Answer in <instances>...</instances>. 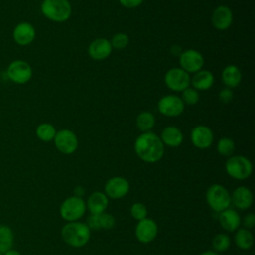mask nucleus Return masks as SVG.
Here are the masks:
<instances>
[{
    "mask_svg": "<svg viewBox=\"0 0 255 255\" xmlns=\"http://www.w3.org/2000/svg\"><path fill=\"white\" fill-rule=\"evenodd\" d=\"M56 128L53 125L49 124V123H43L41 125H39L36 128V135L37 137L45 142L51 141L54 139L55 135H56Z\"/></svg>",
    "mask_w": 255,
    "mask_h": 255,
    "instance_id": "bb28decb",
    "label": "nucleus"
},
{
    "mask_svg": "<svg viewBox=\"0 0 255 255\" xmlns=\"http://www.w3.org/2000/svg\"><path fill=\"white\" fill-rule=\"evenodd\" d=\"M232 21L233 15L229 7L220 5L214 9L211 16V22L215 29L219 31L227 30L231 26Z\"/></svg>",
    "mask_w": 255,
    "mask_h": 255,
    "instance_id": "dca6fc26",
    "label": "nucleus"
},
{
    "mask_svg": "<svg viewBox=\"0 0 255 255\" xmlns=\"http://www.w3.org/2000/svg\"><path fill=\"white\" fill-rule=\"evenodd\" d=\"M110 42H111L112 48L124 49L128 44V37L125 33H117L113 36V38Z\"/></svg>",
    "mask_w": 255,
    "mask_h": 255,
    "instance_id": "473e14b6",
    "label": "nucleus"
},
{
    "mask_svg": "<svg viewBox=\"0 0 255 255\" xmlns=\"http://www.w3.org/2000/svg\"><path fill=\"white\" fill-rule=\"evenodd\" d=\"M130 215L133 219L139 221L147 217V208L141 202H134L131 204L129 209Z\"/></svg>",
    "mask_w": 255,
    "mask_h": 255,
    "instance_id": "c756f323",
    "label": "nucleus"
},
{
    "mask_svg": "<svg viewBox=\"0 0 255 255\" xmlns=\"http://www.w3.org/2000/svg\"><path fill=\"white\" fill-rule=\"evenodd\" d=\"M218 98H219V101H220L221 103L227 104V103L231 102V100H232V98H233V93H232L231 89L225 88V89H222V90L219 92Z\"/></svg>",
    "mask_w": 255,
    "mask_h": 255,
    "instance_id": "72a5a7b5",
    "label": "nucleus"
},
{
    "mask_svg": "<svg viewBox=\"0 0 255 255\" xmlns=\"http://www.w3.org/2000/svg\"><path fill=\"white\" fill-rule=\"evenodd\" d=\"M158 233V226L151 218H144L139 220L135 226L134 234L136 239L141 243H149L155 239Z\"/></svg>",
    "mask_w": 255,
    "mask_h": 255,
    "instance_id": "ddd939ff",
    "label": "nucleus"
},
{
    "mask_svg": "<svg viewBox=\"0 0 255 255\" xmlns=\"http://www.w3.org/2000/svg\"><path fill=\"white\" fill-rule=\"evenodd\" d=\"M157 109L160 114L166 117H178L183 113L184 104L182 100L175 95H166L157 103Z\"/></svg>",
    "mask_w": 255,
    "mask_h": 255,
    "instance_id": "9d476101",
    "label": "nucleus"
},
{
    "mask_svg": "<svg viewBox=\"0 0 255 255\" xmlns=\"http://www.w3.org/2000/svg\"><path fill=\"white\" fill-rule=\"evenodd\" d=\"M87 210L86 201L79 196L73 195L66 198L60 206V215L67 222L79 221Z\"/></svg>",
    "mask_w": 255,
    "mask_h": 255,
    "instance_id": "423d86ee",
    "label": "nucleus"
},
{
    "mask_svg": "<svg viewBox=\"0 0 255 255\" xmlns=\"http://www.w3.org/2000/svg\"><path fill=\"white\" fill-rule=\"evenodd\" d=\"M234 242L239 249L249 250L254 243V236L250 229L238 228L234 234Z\"/></svg>",
    "mask_w": 255,
    "mask_h": 255,
    "instance_id": "b1692460",
    "label": "nucleus"
},
{
    "mask_svg": "<svg viewBox=\"0 0 255 255\" xmlns=\"http://www.w3.org/2000/svg\"><path fill=\"white\" fill-rule=\"evenodd\" d=\"M205 198L209 207L218 213L231 205L230 192L226 187L218 183H214L207 188Z\"/></svg>",
    "mask_w": 255,
    "mask_h": 255,
    "instance_id": "20e7f679",
    "label": "nucleus"
},
{
    "mask_svg": "<svg viewBox=\"0 0 255 255\" xmlns=\"http://www.w3.org/2000/svg\"><path fill=\"white\" fill-rule=\"evenodd\" d=\"M14 243V234L12 229L7 225H0V253L11 249Z\"/></svg>",
    "mask_w": 255,
    "mask_h": 255,
    "instance_id": "393cba45",
    "label": "nucleus"
},
{
    "mask_svg": "<svg viewBox=\"0 0 255 255\" xmlns=\"http://www.w3.org/2000/svg\"><path fill=\"white\" fill-rule=\"evenodd\" d=\"M160 139L163 144L170 147H177L183 141V134L181 130L173 126L166 127L162 129Z\"/></svg>",
    "mask_w": 255,
    "mask_h": 255,
    "instance_id": "412c9836",
    "label": "nucleus"
},
{
    "mask_svg": "<svg viewBox=\"0 0 255 255\" xmlns=\"http://www.w3.org/2000/svg\"><path fill=\"white\" fill-rule=\"evenodd\" d=\"M231 245V239L226 233H218L212 239V247L215 252H224Z\"/></svg>",
    "mask_w": 255,
    "mask_h": 255,
    "instance_id": "cd10ccee",
    "label": "nucleus"
},
{
    "mask_svg": "<svg viewBox=\"0 0 255 255\" xmlns=\"http://www.w3.org/2000/svg\"><path fill=\"white\" fill-rule=\"evenodd\" d=\"M199 255H218V253L215 252L214 250H207V251H204V252L200 253Z\"/></svg>",
    "mask_w": 255,
    "mask_h": 255,
    "instance_id": "4c0bfd02",
    "label": "nucleus"
},
{
    "mask_svg": "<svg viewBox=\"0 0 255 255\" xmlns=\"http://www.w3.org/2000/svg\"><path fill=\"white\" fill-rule=\"evenodd\" d=\"M33 75L29 63L24 60H14L7 67V77L15 84L24 85L28 83Z\"/></svg>",
    "mask_w": 255,
    "mask_h": 255,
    "instance_id": "0eeeda50",
    "label": "nucleus"
},
{
    "mask_svg": "<svg viewBox=\"0 0 255 255\" xmlns=\"http://www.w3.org/2000/svg\"><path fill=\"white\" fill-rule=\"evenodd\" d=\"M154 124H155L154 116L150 112H146V111L138 114L135 120V125L137 128L142 132L149 131L154 127Z\"/></svg>",
    "mask_w": 255,
    "mask_h": 255,
    "instance_id": "a878e982",
    "label": "nucleus"
},
{
    "mask_svg": "<svg viewBox=\"0 0 255 255\" xmlns=\"http://www.w3.org/2000/svg\"><path fill=\"white\" fill-rule=\"evenodd\" d=\"M0 255H3V254H2V253H0Z\"/></svg>",
    "mask_w": 255,
    "mask_h": 255,
    "instance_id": "58836bf2",
    "label": "nucleus"
},
{
    "mask_svg": "<svg viewBox=\"0 0 255 255\" xmlns=\"http://www.w3.org/2000/svg\"><path fill=\"white\" fill-rule=\"evenodd\" d=\"M231 195V203L239 210H246L250 208L253 202V194L246 186L236 187Z\"/></svg>",
    "mask_w": 255,
    "mask_h": 255,
    "instance_id": "6ab92c4d",
    "label": "nucleus"
},
{
    "mask_svg": "<svg viewBox=\"0 0 255 255\" xmlns=\"http://www.w3.org/2000/svg\"><path fill=\"white\" fill-rule=\"evenodd\" d=\"M90 57L97 61H102L108 58L112 53V45L108 39L98 38L91 42L88 48Z\"/></svg>",
    "mask_w": 255,
    "mask_h": 255,
    "instance_id": "f3484780",
    "label": "nucleus"
},
{
    "mask_svg": "<svg viewBox=\"0 0 255 255\" xmlns=\"http://www.w3.org/2000/svg\"><path fill=\"white\" fill-rule=\"evenodd\" d=\"M12 35L17 45L28 46L35 40L36 30L31 23L20 22L15 26Z\"/></svg>",
    "mask_w": 255,
    "mask_h": 255,
    "instance_id": "4468645a",
    "label": "nucleus"
},
{
    "mask_svg": "<svg viewBox=\"0 0 255 255\" xmlns=\"http://www.w3.org/2000/svg\"><path fill=\"white\" fill-rule=\"evenodd\" d=\"M166 87L174 92H182L189 87L190 76L181 68H171L164 76Z\"/></svg>",
    "mask_w": 255,
    "mask_h": 255,
    "instance_id": "1a4fd4ad",
    "label": "nucleus"
},
{
    "mask_svg": "<svg viewBox=\"0 0 255 255\" xmlns=\"http://www.w3.org/2000/svg\"><path fill=\"white\" fill-rule=\"evenodd\" d=\"M53 140L56 148L64 154L74 153L79 144L77 135L72 130L67 128L58 130Z\"/></svg>",
    "mask_w": 255,
    "mask_h": 255,
    "instance_id": "6e6552de",
    "label": "nucleus"
},
{
    "mask_svg": "<svg viewBox=\"0 0 255 255\" xmlns=\"http://www.w3.org/2000/svg\"><path fill=\"white\" fill-rule=\"evenodd\" d=\"M218 221L220 223V226L227 232L236 231L241 224V218L239 213L235 209L230 207L219 212Z\"/></svg>",
    "mask_w": 255,
    "mask_h": 255,
    "instance_id": "a211bd4d",
    "label": "nucleus"
},
{
    "mask_svg": "<svg viewBox=\"0 0 255 255\" xmlns=\"http://www.w3.org/2000/svg\"><path fill=\"white\" fill-rule=\"evenodd\" d=\"M190 139L195 147L199 149H206L213 142V132L206 126H196L191 130Z\"/></svg>",
    "mask_w": 255,
    "mask_h": 255,
    "instance_id": "2eb2a0df",
    "label": "nucleus"
},
{
    "mask_svg": "<svg viewBox=\"0 0 255 255\" xmlns=\"http://www.w3.org/2000/svg\"><path fill=\"white\" fill-rule=\"evenodd\" d=\"M109 205V198L102 191H94L88 197L86 202L87 209L91 214H100L106 211Z\"/></svg>",
    "mask_w": 255,
    "mask_h": 255,
    "instance_id": "aec40b11",
    "label": "nucleus"
},
{
    "mask_svg": "<svg viewBox=\"0 0 255 255\" xmlns=\"http://www.w3.org/2000/svg\"><path fill=\"white\" fill-rule=\"evenodd\" d=\"M99 215V224H100V229H104V230H109L112 229L115 224H116V219L115 217L108 213V212H103L98 214Z\"/></svg>",
    "mask_w": 255,
    "mask_h": 255,
    "instance_id": "2f4dec72",
    "label": "nucleus"
},
{
    "mask_svg": "<svg viewBox=\"0 0 255 255\" xmlns=\"http://www.w3.org/2000/svg\"><path fill=\"white\" fill-rule=\"evenodd\" d=\"M180 68L186 73H196L204 65L203 56L196 50L188 49L183 51L179 57Z\"/></svg>",
    "mask_w": 255,
    "mask_h": 255,
    "instance_id": "9b49d317",
    "label": "nucleus"
},
{
    "mask_svg": "<svg viewBox=\"0 0 255 255\" xmlns=\"http://www.w3.org/2000/svg\"><path fill=\"white\" fill-rule=\"evenodd\" d=\"M241 78H242L241 72H240L239 68L235 65L226 66L223 69L222 74H221L222 82L229 89L237 87L241 82Z\"/></svg>",
    "mask_w": 255,
    "mask_h": 255,
    "instance_id": "5701e85b",
    "label": "nucleus"
},
{
    "mask_svg": "<svg viewBox=\"0 0 255 255\" xmlns=\"http://www.w3.org/2000/svg\"><path fill=\"white\" fill-rule=\"evenodd\" d=\"M3 255H21V253L18 250H15V249L11 248V249L7 250L6 252H4Z\"/></svg>",
    "mask_w": 255,
    "mask_h": 255,
    "instance_id": "e433bc0d",
    "label": "nucleus"
},
{
    "mask_svg": "<svg viewBox=\"0 0 255 255\" xmlns=\"http://www.w3.org/2000/svg\"><path fill=\"white\" fill-rule=\"evenodd\" d=\"M225 170L230 177L236 180H244L252 174L253 166L247 157L243 155H233L229 156L226 160Z\"/></svg>",
    "mask_w": 255,
    "mask_h": 255,
    "instance_id": "39448f33",
    "label": "nucleus"
},
{
    "mask_svg": "<svg viewBox=\"0 0 255 255\" xmlns=\"http://www.w3.org/2000/svg\"><path fill=\"white\" fill-rule=\"evenodd\" d=\"M134 151L144 162L159 161L164 153V144L160 137L151 131L142 132L134 141Z\"/></svg>",
    "mask_w": 255,
    "mask_h": 255,
    "instance_id": "f257e3e1",
    "label": "nucleus"
},
{
    "mask_svg": "<svg viewBox=\"0 0 255 255\" xmlns=\"http://www.w3.org/2000/svg\"><path fill=\"white\" fill-rule=\"evenodd\" d=\"M129 191V182L123 176H114L108 179L105 184V194L108 198L120 199Z\"/></svg>",
    "mask_w": 255,
    "mask_h": 255,
    "instance_id": "f8f14e48",
    "label": "nucleus"
},
{
    "mask_svg": "<svg viewBox=\"0 0 255 255\" xmlns=\"http://www.w3.org/2000/svg\"><path fill=\"white\" fill-rule=\"evenodd\" d=\"M41 12L47 19L63 23L71 17L72 6L68 0H43Z\"/></svg>",
    "mask_w": 255,
    "mask_h": 255,
    "instance_id": "7ed1b4c3",
    "label": "nucleus"
},
{
    "mask_svg": "<svg viewBox=\"0 0 255 255\" xmlns=\"http://www.w3.org/2000/svg\"><path fill=\"white\" fill-rule=\"evenodd\" d=\"M120 3L126 8H136L140 6L143 0H119Z\"/></svg>",
    "mask_w": 255,
    "mask_h": 255,
    "instance_id": "c9c22d12",
    "label": "nucleus"
},
{
    "mask_svg": "<svg viewBox=\"0 0 255 255\" xmlns=\"http://www.w3.org/2000/svg\"><path fill=\"white\" fill-rule=\"evenodd\" d=\"M61 236L63 240L70 246L80 248L85 246L91 237V230L84 222L73 221L66 223L62 230Z\"/></svg>",
    "mask_w": 255,
    "mask_h": 255,
    "instance_id": "f03ea898",
    "label": "nucleus"
},
{
    "mask_svg": "<svg viewBox=\"0 0 255 255\" xmlns=\"http://www.w3.org/2000/svg\"><path fill=\"white\" fill-rule=\"evenodd\" d=\"M214 83L213 74L207 70H200L194 73L192 79H190V84L197 91H205L212 87Z\"/></svg>",
    "mask_w": 255,
    "mask_h": 255,
    "instance_id": "4be33fe9",
    "label": "nucleus"
},
{
    "mask_svg": "<svg viewBox=\"0 0 255 255\" xmlns=\"http://www.w3.org/2000/svg\"><path fill=\"white\" fill-rule=\"evenodd\" d=\"M242 224L244 228L246 229H251L255 225V215L253 213H248L243 217Z\"/></svg>",
    "mask_w": 255,
    "mask_h": 255,
    "instance_id": "f704fd0d",
    "label": "nucleus"
},
{
    "mask_svg": "<svg viewBox=\"0 0 255 255\" xmlns=\"http://www.w3.org/2000/svg\"><path fill=\"white\" fill-rule=\"evenodd\" d=\"M183 104L187 105H195L199 101V94L198 91L195 90L194 88L187 87L182 91L181 98Z\"/></svg>",
    "mask_w": 255,
    "mask_h": 255,
    "instance_id": "7c9ffc66",
    "label": "nucleus"
},
{
    "mask_svg": "<svg viewBox=\"0 0 255 255\" xmlns=\"http://www.w3.org/2000/svg\"><path fill=\"white\" fill-rule=\"evenodd\" d=\"M217 151L222 156H231L235 149L234 141L229 137H221L216 145Z\"/></svg>",
    "mask_w": 255,
    "mask_h": 255,
    "instance_id": "c85d7f7f",
    "label": "nucleus"
}]
</instances>
